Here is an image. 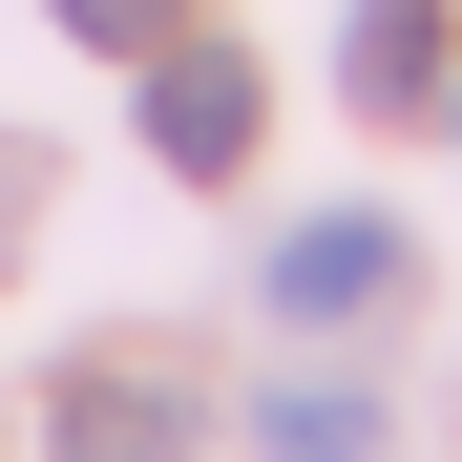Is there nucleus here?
Instances as JSON below:
<instances>
[{"label": "nucleus", "mask_w": 462, "mask_h": 462, "mask_svg": "<svg viewBox=\"0 0 462 462\" xmlns=\"http://www.w3.org/2000/svg\"><path fill=\"white\" fill-rule=\"evenodd\" d=\"M400 420H378V378H337V357H294L273 400H253V462H378Z\"/></svg>", "instance_id": "5"}, {"label": "nucleus", "mask_w": 462, "mask_h": 462, "mask_svg": "<svg viewBox=\"0 0 462 462\" xmlns=\"http://www.w3.org/2000/svg\"><path fill=\"white\" fill-rule=\"evenodd\" d=\"M400 273H420V231H400V210H294L273 253H253V294H273L294 337H337V316H378Z\"/></svg>", "instance_id": "1"}, {"label": "nucleus", "mask_w": 462, "mask_h": 462, "mask_svg": "<svg viewBox=\"0 0 462 462\" xmlns=\"http://www.w3.org/2000/svg\"><path fill=\"white\" fill-rule=\"evenodd\" d=\"M337 85H357V126H420V106L462 85V0H357Z\"/></svg>", "instance_id": "4"}, {"label": "nucleus", "mask_w": 462, "mask_h": 462, "mask_svg": "<svg viewBox=\"0 0 462 462\" xmlns=\"http://www.w3.org/2000/svg\"><path fill=\"white\" fill-rule=\"evenodd\" d=\"M441 126H462V85H441Z\"/></svg>", "instance_id": "7"}, {"label": "nucleus", "mask_w": 462, "mask_h": 462, "mask_svg": "<svg viewBox=\"0 0 462 462\" xmlns=\"http://www.w3.org/2000/svg\"><path fill=\"white\" fill-rule=\"evenodd\" d=\"M42 462H210V400L147 378V357H85V378L42 400Z\"/></svg>", "instance_id": "3"}, {"label": "nucleus", "mask_w": 462, "mask_h": 462, "mask_svg": "<svg viewBox=\"0 0 462 462\" xmlns=\"http://www.w3.org/2000/svg\"><path fill=\"white\" fill-rule=\"evenodd\" d=\"M63 42H106V63H147V42H189V0H42Z\"/></svg>", "instance_id": "6"}, {"label": "nucleus", "mask_w": 462, "mask_h": 462, "mask_svg": "<svg viewBox=\"0 0 462 462\" xmlns=\"http://www.w3.org/2000/svg\"><path fill=\"white\" fill-rule=\"evenodd\" d=\"M253 126H273V85H253L210 22H189V42H147V147H169L189 189H231V169H253Z\"/></svg>", "instance_id": "2"}]
</instances>
